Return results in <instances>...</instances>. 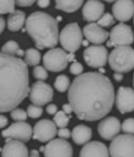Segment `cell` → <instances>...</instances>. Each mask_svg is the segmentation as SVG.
<instances>
[{"label":"cell","mask_w":134,"mask_h":157,"mask_svg":"<svg viewBox=\"0 0 134 157\" xmlns=\"http://www.w3.org/2000/svg\"><path fill=\"white\" fill-rule=\"evenodd\" d=\"M114 86L100 72L77 75L68 88V105L81 120L96 121L110 113L114 105Z\"/></svg>","instance_id":"cell-1"},{"label":"cell","mask_w":134,"mask_h":157,"mask_svg":"<svg viewBox=\"0 0 134 157\" xmlns=\"http://www.w3.org/2000/svg\"><path fill=\"white\" fill-rule=\"evenodd\" d=\"M29 93L28 66L20 57L0 53V112L17 108Z\"/></svg>","instance_id":"cell-2"},{"label":"cell","mask_w":134,"mask_h":157,"mask_svg":"<svg viewBox=\"0 0 134 157\" xmlns=\"http://www.w3.org/2000/svg\"><path fill=\"white\" fill-rule=\"evenodd\" d=\"M25 25L38 49L54 48L58 44V23L49 13L35 11L27 17Z\"/></svg>","instance_id":"cell-3"},{"label":"cell","mask_w":134,"mask_h":157,"mask_svg":"<svg viewBox=\"0 0 134 157\" xmlns=\"http://www.w3.org/2000/svg\"><path fill=\"white\" fill-rule=\"evenodd\" d=\"M107 61L114 72L128 73L134 67V49L130 45L116 46L108 54Z\"/></svg>","instance_id":"cell-4"},{"label":"cell","mask_w":134,"mask_h":157,"mask_svg":"<svg viewBox=\"0 0 134 157\" xmlns=\"http://www.w3.org/2000/svg\"><path fill=\"white\" fill-rule=\"evenodd\" d=\"M58 40L60 42V45L63 46L64 51H67L69 53L77 52L81 48L83 42V33L78 24H67L59 33Z\"/></svg>","instance_id":"cell-5"},{"label":"cell","mask_w":134,"mask_h":157,"mask_svg":"<svg viewBox=\"0 0 134 157\" xmlns=\"http://www.w3.org/2000/svg\"><path fill=\"white\" fill-rule=\"evenodd\" d=\"M110 157H134L133 135L123 134L115 136L108 148Z\"/></svg>","instance_id":"cell-6"},{"label":"cell","mask_w":134,"mask_h":157,"mask_svg":"<svg viewBox=\"0 0 134 157\" xmlns=\"http://www.w3.org/2000/svg\"><path fill=\"white\" fill-rule=\"evenodd\" d=\"M44 67L50 72H62L68 65V54L63 48H52L43 56Z\"/></svg>","instance_id":"cell-7"},{"label":"cell","mask_w":134,"mask_h":157,"mask_svg":"<svg viewBox=\"0 0 134 157\" xmlns=\"http://www.w3.org/2000/svg\"><path fill=\"white\" fill-rule=\"evenodd\" d=\"M29 99L33 102V105H48L54 98V90L48 83L44 81H37L35 82L31 88L29 89Z\"/></svg>","instance_id":"cell-8"},{"label":"cell","mask_w":134,"mask_h":157,"mask_svg":"<svg viewBox=\"0 0 134 157\" xmlns=\"http://www.w3.org/2000/svg\"><path fill=\"white\" fill-rule=\"evenodd\" d=\"M110 42H107L108 47L112 46H122V45H131L134 40L133 30L129 25L124 23H120L112 28L108 33Z\"/></svg>","instance_id":"cell-9"},{"label":"cell","mask_w":134,"mask_h":157,"mask_svg":"<svg viewBox=\"0 0 134 157\" xmlns=\"http://www.w3.org/2000/svg\"><path fill=\"white\" fill-rule=\"evenodd\" d=\"M107 48L103 45L89 46L83 53L85 63L93 69H100V67L105 66V64L107 63Z\"/></svg>","instance_id":"cell-10"},{"label":"cell","mask_w":134,"mask_h":157,"mask_svg":"<svg viewBox=\"0 0 134 157\" xmlns=\"http://www.w3.org/2000/svg\"><path fill=\"white\" fill-rule=\"evenodd\" d=\"M1 136L9 139L27 143L33 136V128L26 121H16L15 124H10L8 128L3 129Z\"/></svg>","instance_id":"cell-11"},{"label":"cell","mask_w":134,"mask_h":157,"mask_svg":"<svg viewBox=\"0 0 134 157\" xmlns=\"http://www.w3.org/2000/svg\"><path fill=\"white\" fill-rule=\"evenodd\" d=\"M44 156L45 157H73V147L66 139L56 138L48 141L44 146Z\"/></svg>","instance_id":"cell-12"},{"label":"cell","mask_w":134,"mask_h":157,"mask_svg":"<svg viewBox=\"0 0 134 157\" xmlns=\"http://www.w3.org/2000/svg\"><path fill=\"white\" fill-rule=\"evenodd\" d=\"M57 135V127L52 120L43 119L39 120L33 128V139L40 143H48Z\"/></svg>","instance_id":"cell-13"},{"label":"cell","mask_w":134,"mask_h":157,"mask_svg":"<svg viewBox=\"0 0 134 157\" xmlns=\"http://www.w3.org/2000/svg\"><path fill=\"white\" fill-rule=\"evenodd\" d=\"M116 108L122 115L133 112L134 110V91L130 86H120L114 98Z\"/></svg>","instance_id":"cell-14"},{"label":"cell","mask_w":134,"mask_h":157,"mask_svg":"<svg viewBox=\"0 0 134 157\" xmlns=\"http://www.w3.org/2000/svg\"><path fill=\"white\" fill-rule=\"evenodd\" d=\"M97 131L105 140H112L121 131V121L116 117H106L98 124Z\"/></svg>","instance_id":"cell-15"},{"label":"cell","mask_w":134,"mask_h":157,"mask_svg":"<svg viewBox=\"0 0 134 157\" xmlns=\"http://www.w3.org/2000/svg\"><path fill=\"white\" fill-rule=\"evenodd\" d=\"M112 13L115 20L120 23H124L132 19L134 15V5L133 0H115Z\"/></svg>","instance_id":"cell-16"},{"label":"cell","mask_w":134,"mask_h":157,"mask_svg":"<svg viewBox=\"0 0 134 157\" xmlns=\"http://www.w3.org/2000/svg\"><path fill=\"white\" fill-rule=\"evenodd\" d=\"M86 37L87 42L94 44V45H101L106 42L108 38V32L105 30L103 27L97 25L96 23L87 24L82 32Z\"/></svg>","instance_id":"cell-17"},{"label":"cell","mask_w":134,"mask_h":157,"mask_svg":"<svg viewBox=\"0 0 134 157\" xmlns=\"http://www.w3.org/2000/svg\"><path fill=\"white\" fill-rule=\"evenodd\" d=\"M105 6L101 0H87L82 9L83 19L89 23H95L104 13Z\"/></svg>","instance_id":"cell-18"},{"label":"cell","mask_w":134,"mask_h":157,"mask_svg":"<svg viewBox=\"0 0 134 157\" xmlns=\"http://www.w3.org/2000/svg\"><path fill=\"white\" fill-rule=\"evenodd\" d=\"M28 148L23 141L10 139L1 149L2 157H28Z\"/></svg>","instance_id":"cell-19"},{"label":"cell","mask_w":134,"mask_h":157,"mask_svg":"<svg viewBox=\"0 0 134 157\" xmlns=\"http://www.w3.org/2000/svg\"><path fill=\"white\" fill-rule=\"evenodd\" d=\"M79 157H110L107 146L101 141H89L82 148Z\"/></svg>","instance_id":"cell-20"},{"label":"cell","mask_w":134,"mask_h":157,"mask_svg":"<svg viewBox=\"0 0 134 157\" xmlns=\"http://www.w3.org/2000/svg\"><path fill=\"white\" fill-rule=\"evenodd\" d=\"M73 140L76 145H85L91 140L93 136V131L89 126L85 124H78L73 128V131L71 132Z\"/></svg>","instance_id":"cell-21"},{"label":"cell","mask_w":134,"mask_h":157,"mask_svg":"<svg viewBox=\"0 0 134 157\" xmlns=\"http://www.w3.org/2000/svg\"><path fill=\"white\" fill-rule=\"evenodd\" d=\"M26 21V13L23 10H13L7 19L6 26L10 32H18L24 27Z\"/></svg>","instance_id":"cell-22"},{"label":"cell","mask_w":134,"mask_h":157,"mask_svg":"<svg viewBox=\"0 0 134 157\" xmlns=\"http://www.w3.org/2000/svg\"><path fill=\"white\" fill-rule=\"evenodd\" d=\"M84 0H55L56 9L64 13H75L82 7Z\"/></svg>","instance_id":"cell-23"},{"label":"cell","mask_w":134,"mask_h":157,"mask_svg":"<svg viewBox=\"0 0 134 157\" xmlns=\"http://www.w3.org/2000/svg\"><path fill=\"white\" fill-rule=\"evenodd\" d=\"M1 53L8 54V55L17 56V57H21L25 54V52L20 48L19 44L15 42V40H8L6 44H3V46L1 47Z\"/></svg>","instance_id":"cell-24"},{"label":"cell","mask_w":134,"mask_h":157,"mask_svg":"<svg viewBox=\"0 0 134 157\" xmlns=\"http://www.w3.org/2000/svg\"><path fill=\"white\" fill-rule=\"evenodd\" d=\"M25 56V61L27 66H36L40 63L42 59V55L40 52L37 48H28L24 54Z\"/></svg>","instance_id":"cell-25"},{"label":"cell","mask_w":134,"mask_h":157,"mask_svg":"<svg viewBox=\"0 0 134 157\" xmlns=\"http://www.w3.org/2000/svg\"><path fill=\"white\" fill-rule=\"evenodd\" d=\"M69 85H71V81H69V78L65 74H60L57 78H55V83H54V86L58 92L60 93H64L68 90Z\"/></svg>","instance_id":"cell-26"},{"label":"cell","mask_w":134,"mask_h":157,"mask_svg":"<svg viewBox=\"0 0 134 157\" xmlns=\"http://www.w3.org/2000/svg\"><path fill=\"white\" fill-rule=\"evenodd\" d=\"M53 122L56 124V127L66 128L69 124V117L63 110L62 111H57L54 115V121Z\"/></svg>","instance_id":"cell-27"},{"label":"cell","mask_w":134,"mask_h":157,"mask_svg":"<svg viewBox=\"0 0 134 157\" xmlns=\"http://www.w3.org/2000/svg\"><path fill=\"white\" fill-rule=\"evenodd\" d=\"M15 0H0V15L10 13L15 10Z\"/></svg>","instance_id":"cell-28"},{"label":"cell","mask_w":134,"mask_h":157,"mask_svg":"<svg viewBox=\"0 0 134 157\" xmlns=\"http://www.w3.org/2000/svg\"><path fill=\"white\" fill-rule=\"evenodd\" d=\"M43 108L39 107V105H28V108H27V116L30 118H33V119H37V118H39L43 116Z\"/></svg>","instance_id":"cell-29"},{"label":"cell","mask_w":134,"mask_h":157,"mask_svg":"<svg viewBox=\"0 0 134 157\" xmlns=\"http://www.w3.org/2000/svg\"><path fill=\"white\" fill-rule=\"evenodd\" d=\"M98 23L97 25H100L101 27H111L112 25H114L115 24V19L114 17L112 16V13H103L102 17L100 19L97 20Z\"/></svg>","instance_id":"cell-30"},{"label":"cell","mask_w":134,"mask_h":157,"mask_svg":"<svg viewBox=\"0 0 134 157\" xmlns=\"http://www.w3.org/2000/svg\"><path fill=\"white\" fill-rule=\"evenodd\" d=\"M33 75H34V78H36L38 81H45V80H47V78H48V73H47V70H46L44 66L36 65L34 67Z\"/></svg>","instance_id":"cell-31"},{"label":"cell","mask_w":134,"mask_h":157,"mask_svg":"<svg viewBox=\"0 0 134 157\" xmlns=\"http://www.w3.org/2000/svg\"><path fill=\"white\" fill-rule=\"evenodd\" d=\"M10 116H11V118H13V120H16V121H25V120H27V118H28L27 112L21 108L13 109V110L10 111Z\"/></svg>","instance_id":"cell-32"},{"label":"cell","mask_w":134,"mask_h":157,"mask_svg":"<svg viewBox=\"0 0 134 157\" xmlns=\"http://www.w3.org/2000/svg\"><path fill=\"white\" fill-rule=\"evenodd\" d=\"M121 130L124 134H130L133 135L134 132V119L133 118H128L123 121V124H121Z\"/></svg>","instance_id":"cell-33"},{"label":"cell","mask_w":134,"mask_h":157,"mask_svg":"<svg viewBox=\"0 0 134 157\" xmlns=\"http://www.w3.org/2000/svg\"><path fill=\"white\" fill-rule=\"evenodd\" d=\"M69 71H71V73L74 74V75H79V74H82L83 71H84V66L79 62H77V61H74L72 65L69 66Z\"/></svg>","instance_id":"cell-34"},{"label":"cell","mask_w":134,"mask_h":157,"mask_svg":"<svg viewBox=\"0 0 134 157\" xmlns=\"http://www.w3.org/2000/svg\"><path fill=\"white\" fill-rule=\"evenodd\" d=\"M37 0H15L17 6L19 7H30L36 2Z\"/></svg>","instance_id":"cell-35"},{"label":"cell","mask_w":134,"mask_h":157,"mask_svg":"<svg viewBox=\"0 0 134 157\" xmlns=\"http://www.w3.org/2000/svg\"><path fill=\"white\" fill-rule=\"evenodd\" d=\"M57 134H58V137L62 138V139H67V138L71 137V131L69 129L66 128H60L58 131H57Z\"/></svg>","instance_id":"cell-36"},{"label":"cell","mask_w":134,"mask_h":157,"mask_svg":"<svg viewBox=\"0 0 134 157\" xmlns=\"http://www.w3.org/2000/svg\"><path fill=\"white\" fill-rule=\"evenodd\" d=\"M46 111L48 115H55L56 112L58 111V109H57V105H54V103H49L47 105V108H46Z\"/></svg>","instance_id":"cell-37"},{"label":"cell","mask_w":134,"mask_h":157,"mask_svg":"<svg viewBox=\"0 0 134 157\" xmlns=\"http://www.w3.org/2000/svg\"><path fill=\"white\" fill-rule=\"evenodd\" d=\"M37 5L40 8H47L50 5V0H37Z\"/></svg>","instance_id":"cell-38"},{"label":"cell","mask_w":134,"mask_h":157,"mask_svg":"<svg viewBox=\"0 0 134 157\" xmlns=\"http://www.w3.org/2000/svg\"><path fill=\"white\" fill-rule=\"evenodd\" d=\"M8 124V118L5 117L3 115H0V129L5 128Z\"/></svg>","instance_id":"cell-39"},{"label":"cell","mask_w":134,"mask_h":157,"mask_svg":"<svg viewBox=\"0 0 134 157\" xmlns=\"http://www.w3.org/2000/svg\"><path fill=\"white\" fill-rule=\"evenodd\" d=\"M63 111L65 112L66 115H71L73 112V109H72V107L69 105H67V103H65V105H63Z\"/></svg>","instance_id":"cell-40"},{"label":"cell","mask_w":134,"mask_h":157,"mask_svg":"<svg viewBox=\"0 0 134 157\" xmlns=\"http://www.w3.org/2000/svg\"><path fill=\"white\" fill-rule=\"evenodd\" d=\"M113 78H114V80L116 82H121L122 80H123V74H122V73L115 72L114 74H113Z\"/></svg>","instance_id":"cell-41"},{"label":"cell","mask_w":134,"mask_h":157,"mask_svg":"<svg viewBox=\"0 0 134 157\" xmlns=\"http://www.w3.org/2000/svg\"><path fill=\"white\" fill-rule=\"evenodd\" d=\"M5 27H6V21L2 17L0 16V34H2V32L5 30Z\"/></svg>","instance_id":"cell-42"},{"label":"cell","mask_w":134,"mask_h":157,"mask_svg":"<svg viewBox=\"0 0 134 157\" xmlns=\"http://www.w3.org/2000/svg\"><path fill=\"white\" fill-rule=\"evenodd\" d=\"M28 157H39V154H38V151H31V154H30V156Z\"/></svg>","instance_id":"cell-43"},{"label":"cell","mask_w":134,"mask_h":157,"mask_svg":"<svg viewBox=\"0 0 134 157\" xmlns=\"http://www.w3.org/2000/svg\"><path fill=\"white\" fill-rule=\"evenodd\" d=\"M55 19H56V21H57V23H59V21H62V17L58 16V17H56Z\"/></svg>","instance_id":"cell-44"},{"label":"cell","mask_w":134,"mask_h":157,"mask_svg":"<svg viewBox=\"0 0 134 157\" xmlns=\"http://www.w3.org/2000/svg\"><path fill=\"white\" fill-rule=\"evenodd\" d=\"M82 45L87 46V45H89V42H87V40H86V42H82Z\"/></svg>","instance_id":"cell-45"},{"label":"cell","mask_w":134,"mask_h":157,"mask_svg":"<svg viewBox=\"0 0 134 157\" xmlns=\"http://www.w3.org/2000/svg\"><path fill=\"white\" fill-rule=\"evenodd\" d=\"M105 1H107V2H113V1H115V0H105Z\"/></svg>","instance_id":"cell-46"},{"label":"cell","mask_w":134,"mask_h":157,"mask_svg":"<svg viewBox=\"0 0 134 157\" xmlns=\"http://www.w3.org/2000/svg\"><path fill=\"white\" fill-rule=\"evenodd\" d=\"M0 153H1V149H0Z\"/></svg>","instance_id":"cell-47"}]
</instances>
